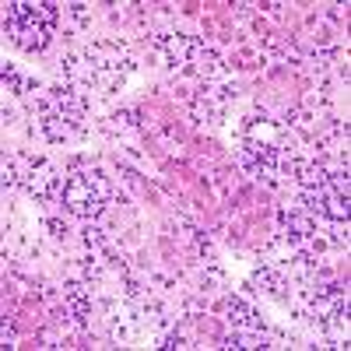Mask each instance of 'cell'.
I'll use <instances>...</instances> for the list:
<instances>
[{
	"instance_id": "6da1fadb",
	"label": "cell",
	"mask_w": 351,
	"mask_h": 351,
	"mask_svg": "<svg viewBox=\"0 0 351 351\" xmlns=\"http://www.w3.org/2000/svg\"><path fill=\"white\" fill-rule=\"evenodd\" d=\"M8 32L25 49H43L56 25V4H8Z\"/></svg>"
},
{
	"instance_id": "7a4b0ae2",
	"label": "cell",
	"mask_w": 351,
	"mask_h": 351,
	"mask_svg": "<svg viewBox=\"0 0 351 351\" xmlns=\"http://www.w3.org/2000/svg\"><path fill=\"white\" fill-rule=\"evenodd\" d=\"M60 197H64V204L74 215H84V218L102 208V186L95 180H88V176H74V180H67L60 186Z\"/></svg>"
}]
</instances>
